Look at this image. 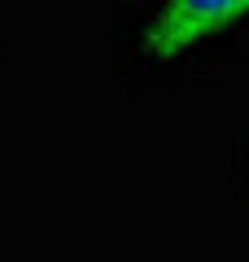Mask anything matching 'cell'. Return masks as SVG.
Masks as SVG:
<instances>
[{
    "mask_svg": "<svg viewBox=\"0 0 249 262\" xmlns=\"http://www.w3.org/2000/svg\"><path fill=\"white\" fill-rule=\"evenodd\" d=\"M240 18H249V0H162V9L149 22L144 48L157 61H171V57L223 35Z\"/></svg>",
    "mask_w": 249,
    "mask_h": 262,
    "instance_id": "cell-1",
    "label": "cell"
}]
</instances>
